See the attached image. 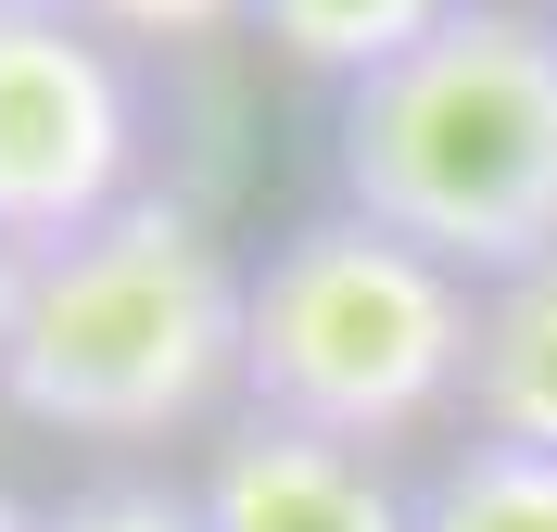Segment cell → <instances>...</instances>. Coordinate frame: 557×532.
Wrapping results in <instances>:
<instances>
[{
	"instance_id": "obj_1",
	"label": "cell",
	"mask_w": 557,
	"mask_h": 532,
	"mask_svg": "<svg viewBox=\"0 0 557 532\" xmlns=\"http://www.w3.org/2000/svg\"><path fill=\"white\" fill-rule=\"evenodd\" d=\"M330 177L393 242L456 280H520L557 253V13L456 0L406 64L355 76L330 114Z\"/></svg>"
},
{
	"instance_id": "obj_2",
	"label": "cell",
	"mask_w": 557,
	"mask_h": 532,
	"mask_svg": "<svg viewBox=\"0 0 557 532\" xmlns=\"http://www.w3.org/2000/svg\"><path fill=\"white\" fill-rule=\"evenodd\" d=\"M242 330H253V267L190 203L139 190L64 253H26L0 406L64 444H177L242 393Z\"/></svg>"
},
{
	"instance_id": "obj_3",
	"label": "cell",
	"mask_w": 557,
	"mask_h": 532,
	"mask_svg": "<svg viewBox=\"0 0 557 532\" xmlns=\"http://www.w3.org/2000/svg\"><path fill=\"white\" fill-rule=\"evenodd\" d=\"M482 280L393 242L381 215H305L253 253V330H242V406L317 444H406L444 406H469Z\"/></svg>"
},
{
	"instance_id": "obj_4",
	"label": "cell",
	"mask_w": 557,
	"mask_h": 532,
	"mask_svg": "<svg viewBox=\"0 0 557 532\" xmlns=\"http://www.w3.org/2000/svg\"><path fill=\"white\" fill-rule=\"evenodd\" d=\"M139 51L76 0H0V253H64L139 203Z\"/></svg>"
},
{
	"instance_id": "obj_5",
	"label": "cell",
	"mask_w": 557,
	"mask_h": 532,
	"mask_svg": "<svg viewBox=\"0 0 557 532\" xmlns=\"http://www.w3.org/2000/svg\"><path fill=\"white\" fill-rule=\"evenodd\" d=\"M190 495H203V532H418V495H393L381 457L278 419H242Z\"/></svg>"
},
{
	"instance_id": "obj_6",
	"label": "cell",
	"mask_w": 557,
	"mask_h": 532,
	"mask_svg": "<svg viewBox=\"0 0 557 532\" xmlns=\"http://www.w3.org/2000/svg\"><path fill=\"white\" fill-rule=\"evenodd\" d=\"M469 431L557 457V253L482 292V343H469Z\"/></svg>"
},
{
	"instance_id": "obj_7",
	"label": "cell",
	"mask_w": 557,
	"mask_h": 532,
	"mask_svg": "<svg viewBox=\"0 0 557 532\" xmlns=\"http://www.w3.org/2000/svg\"><path fill=\"white\" fill-rule=\"evenodd\" d=\"M444 13H456V0H253L267 51H278V64H305V76H330V89H355V76L406 64V51L444 26Z\"/></svg>"
},
{
	"instance_id": "obj_8",
	"label": "cell",
	"mask_w": 557,
	"mask_h": 532,
	"mask_svg": "<svg viewBox=\"0 0 557 532\" xmlns=\"http://www.w3.org/2000/svg\"><path fill=\"white\" fill-rule=\"evenodd\" d=\"M418 532H557V457H520V444L469 431L418 482Z\"/></svg>"
},
{
	"instance_id": "obj_9",
	"label": "cell",
	"mask_w": 557,
	"mask_h": 532,
	"mask_svg": "<svg viewBox=\"0 0 557 532\" xmlns=\"http://www.w3.org/2000/svg\"><path fill=\"white\" fill-rule=\"evenodd\" d=\"M38 532H203V495H165V482H89V495L38 507Z\"/></svg>"
},
{
	"instance_id": "obj_10",
	"label": "cell",
	"mask_w": 557,
	"mask_h": 532,
	"mask_svg": "<svg viewBox=\"0 0 557 532\" xmlns=\"http://www.w3.org/2000/svg\"><path fill=\"white\" fill-rule=\"evenodd\" d=\"M102 38H127V51H190V38H228L253 26V0H76Z\"/></svg>"
},
{
	"instance_id": "obj_11",
	"label": "cell",
	"mask_w": 557,
	"mask_h": 532,
	"mask_svg": "<svg viewBox=\"0 0 557 532\" xmlns=\"http://www.w3.org/2000/svg\"><path fill=\"white\" fill-rule=\"evenodd\" d=\"M13 318H26V253H0V368H13Z\"/></svg>"
},
{
	"instance_id": "obj_12",
	"label": "cell",
	"mask_w": 557,
	"mask_h": 532,
	"mask_svg": "<svg viewBox=\"0 0 557 532\" xmlns=\"http://www.w3.org/2000/svg\"><path fill=\"white\" fill-rule=\"evenodd\" d=\"M0 532H38V507H26V495H13V482H0Z\"/></svg>"
},
{
	"instance_id": "obj_13",
	"label": "cell",
	"mask_w": 557,
	"mask_h": 532,
	"mask_svg": "<svg viewBox=\"0 0 557 532\" xmlns=\"http://www.w3.org/2000/svg\"><path fill=\"white\" fill-rule=\"evenodd\" d=\"M545 13H557V0H545Z\"/></svg>"
}]
</instances>
